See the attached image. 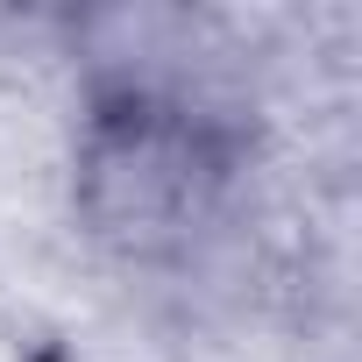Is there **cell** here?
<instances>
[{"label": "cell", "instance_id": "obj_1", "mask_svg": "<svg viewBox=\"0 0 362 362\" xmlns=\"http://www.w3.org/2000/svg\"><path fill=\"white\" fill-rule=\"evenodd\" d=\"M249 170V135L156 78H100L71 142V221L78 235L128 263H185Z\"/></svg>", "mask_w": 362, "mask_h": 362}]
</instances>
